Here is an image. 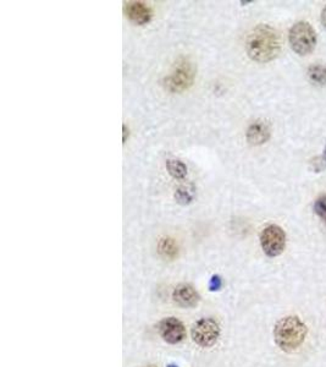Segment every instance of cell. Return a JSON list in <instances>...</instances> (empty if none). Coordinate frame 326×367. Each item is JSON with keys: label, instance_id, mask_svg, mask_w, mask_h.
I'll list each match as a JSON object with an SVG mask.
<instances>
[{"label": "cell", "instance_id": "obj_11", "mask_svg": "<svg viewBox=\"0 0 326 367\" xmlns=\"http://www.w3.org/2000/svg\"><path fill=\"white\" fill-rule=\"evenodd\" d=\"M158 251L165 260L173 261L179 254V245L171 237H163L158 244Z\"/></svg>", "mask_w": 326, "mask_h": 367}, {"label": "cell", "instance_id": "obj_6", "mask_svg": "<svg viewBox=\"0 0 326 367\" xmlns=\"http://www.w3.org/2000/svg\"><path fill=\"white\" fill-rule=\"evenodd\" d=\"M219 335V324L212 317L199 320L192 328V338L203 348L213 346L218 342Z\"/></svg>", "mask_w": 326, "mask_h": 367}, {"label": "cell", "instance_id": "obj_17", "mask_svg": "<svg viewBox=\"0 0 326 367\" xmlns=\"http://www.w3.org/2000/svg\"><path fill=\"white\" fill-rule=\"evenodd\" d=\"M321 23H323V26L325 27L326 29V6L323 9V12H321Z\"/></svg>", "mask_w": 326, "mask_h": 367}, {"label": "cell", "instance_id": "obj_16", "mask_svg": "<svg viewBox=\"0 0 326 367\" xmlns=\"http://www.w3.org/2000/svg\"><path fill=\"white\" fill-rule=\"evenodd\" d=\"M223 285V282H221V278L219 276H214L212 279H210V284H209V289L212 292H215V290H219Z\"/></svg>", "mask_w": 326, "mask_h": 367}, {"label": "cell", "instance_id": "obj_15", "mask_svg": "<svg viewBox=\"0 0 326 367\" xmlns=\"http://www.w3.org/2000/svg\"><path fill=\"white\" fill-rule=\"evenodd\" d=\"M314 212L326 224V195H321L315 200Z\"/></svg>", "mask_w": 326, "mask_h": 367}, {"label": "cell", "instance_id": "obj_20", "mask_svg": "<svg viewBox=\"0 0 326 367\" xmlns=\"http://www.w3.org/2000/svg\"><path fill=\"white\" fill-rule=\"evenodd\" d=\"M168 367H177V366H176V365H169V366Z\"/></svg>", "mask_w": 326, "mask_h": 367}, {"label": "cell", "instance_id": "obj_10", "mask_svg": "<svg viewBox=\"0 0 326 367\" xmlns=\"http://www.w3.org/2000/svg\"><path fill=\"white\" fill-rule=\"evenodd\" d=\"M246 137L251 145H254V146L263 145L270 139V126L263 120H257L249 125L246 132Z\"/></svg>", "mask_w": 326, "mask_h": 367}, {"label": "cell", "instance_id": "obj_5", "mask_svg": "<svg viewBox=\"0 0 326 367\" xmlns=\"http://www.w3.org/2000/svg\"><path fill=\"white\" fill-rule=\"evenodd\" d=\"M260 245L265 254L269 257H276L285 250L286 234L281 226L270 224L260 233Z\"/></svg>", "mask_w": 326, "mask_h": 367}, {"label": "cell", "instance_id": "obj_18", "mask_svg": "<svg viewBox=\"0 0 326 367\" xmlns=\"http://www.w3.org/2000/svg\"><path fill=\"white\" fill-rule=\"evenodd\" d=\"M123 130H124V139H123V141L126 142V136H129V130H126V125H124L123 126Z\"/></svg>", "mask_w": 326, "mask_h": 367}, {"label": "cell", "instance_id": "obj_2", "mask_svg": "<svg viewBox=\"0 0 326 367\" xmlns=\"http://www.w3.org/2000/svg\"><path fill=\"white\" fill-rule=\"evenodd\" d=\"M307 326L297 316L284 317L274 328V338L277 346L284 351H293L303 344Z\"/></svg>", "mask_w": 326, "mask_h": 367}, {"label": "cell", "instance_id": "obj_19", "mask_svg": "<svg viewBox=\"0 0 326 367\" xmlns=\"http://www.w3.org/2000/svg\"><path fill=\"white\" fill-rule=\"evenodd\" d=\"M321 159H323V162L326 164V147L325 150H324V153H323V156H321Z\"/></svg>", "mask_w": 326, "mask_h": 367}, {"label": "cell", "instance_id": "obj_21", "mask_svg": "<svg viewBox=\"0 0 326 367\" xmlns=\"http://www.w3.org/2000/svg\"><path fill=\"white\" fill-rule=\"evenodd\" d=\"M148 367H155V366H148Z\"/></svg>", "mask_w": 326, "mask_h": 367}, {"label": "cell", "instance_id": "obj_8", "mask_svg": "<svg viewBox=\"0 0 326 367\" xmlns=\"http://www.w3.org/2000/svg\"><path fill=\"white\" fill-rule=\"evenodd\" d=\"M125 12L131 23L143 26L152 20L153 12L151 6L143 1H127L125 3Z\"/></svg>", "mask_w": 326, "mask_h": 367}, {"label": "cell", "instance_id": "obj_9", "mask_svg": "<svg viewBox=\"0 0 326 367\" xmlns=\"http://www.w3.org/2000/svg\"><path fill=\"white\" fill-rule=\"evenodd\" d=\"M173 299L181 307H195L201 301V296L191 284L182 283L174 289Z\"/></svg>", "mask_w": 326, "mask_h": 367}, {"label": "cell", "instance_id": "obj_14", "mask_svg": "<svg viewBox=\"0 0 326 367\" xmlns=\"http://www.w3.org/2000/svg\"><path fill=\"white\" fill-rule=\"evenodd\" d=\"M195 198H196L195 187H181L175 192V200L177 201V204H184V206L192 204Z\"/></svg>", "mask_w": 326, "mask_h": 367}, {"label": "cell", "instance_id": "obj_13", "mask_svg": "<svg viewBox=\"0 0 326 367\" xmlns=\"http://www.w3.org/2000/svg\"><path fill=\"white\" fill-rule=\"evenodd\" d=\"M166 169L174 179H185L187 173H188L187 165L179 159H168L166 161Z\"/></svg>", "mask_w": 326, "mask_h": 367}, {"label": "cell", "instance_id": "obj_1", "mask_svg": "<svg viewBox=\"0 0 326 367\" xmlns=\"http://www.w3.org/2000/svg\"><path fill=\"white\" fill-rule=\"evenodd\" d=\"M248 57L257 62H269L281 51V37L269 25H258L248 34L246 40Z\"/></svg>", "mask_w": 326, "mask_h": 367}, {"label": "cell", "instance_id": "obj_12", "mask_svg": "<svg viewBox=\"0 0 326 367\" xmlns=\"http://www.w3.org/2000/svg\"><path fill=\"white\" fill-rule=\"evenodd\" d=\"M307 76L314 85H326V64H313L307 70Z\"/></svg>", "mask_w": 326, "mask_h": 367}, {"label": "cell", "instance_id": "obj_7", "mask_svg": "<svg viewBox=\"0 0 326 367\" xmlns=\"http://www.w3.org/2000/svg\"><path fill=\"white\" fill-rule=\"evenodd\" d=\"M160 337L169 344H179L186 338V328L180 320L175 317H168L158 324Z\"/></svg>", "mask_w": 326, "mask_h": 367}, {"label": "cell", "instance_id": "obj_3", "mask_svg": "<svg viewBox=\"0 0 326 367\" xmlns=\"http://www.w3.org/2000/svg\"><path fill=\"white\" fill-rule=\"evenodd\" d=\"M196 79V68L190 60L181 59L174 65L169 75L164 80V86L173 93L187 91Z\"/></svg>", "mask_w": 326, "mask_h": 367}, {"label": "cell", "instance_id": "obj_4", "mask_svg": "<svg viewBox=\"0 0 326 367\" xmlns=\"http://www.w3.org/2000/svg\"><path fill=\"white\" fill-rule=\"evenodd\" d=\"M288 42L296 54L307 56L314 51L316 45V34L310 23L299 21L294 23L290 29Z\"/></svg>", "mask_w": 326, "mask_h": 367}]
</instances>
